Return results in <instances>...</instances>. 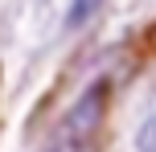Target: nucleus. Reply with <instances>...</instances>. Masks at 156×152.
I'll list each match as a JSON object with an SVG mask.
<instances>
[{
	"instance_id": "nucleus-1",
	"label": "nucleus",
	"mask_w": 156,
	"mask_h": 152,
	"mask_svg": "<svg viewBox=\"0 0 156 152\" xmlns=\"http://www.w3.org/2000/svg\"><path fill=\"white\" fill-rule=\"evenodd\" d=\"M136 152H156V119H152V123H144L140 140H136Z\"/></svg>"
}]
</instances>
